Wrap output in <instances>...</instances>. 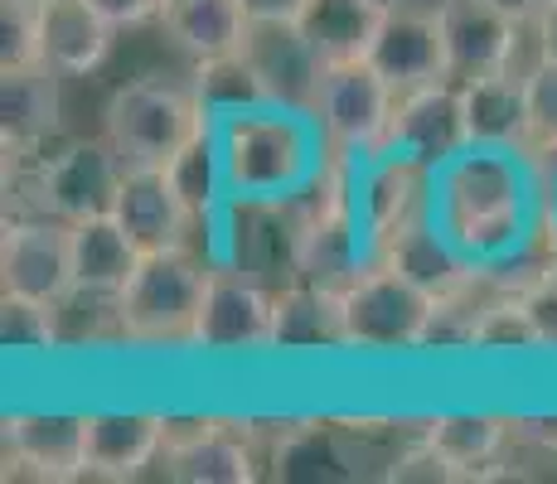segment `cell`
<instances>
[{
	"label": "cell",
	"instance_id": "6da1fadb",
	"mask_svg": "<svg viewBox=\"0 0 557 484\" xmlns=\"http://www.w3.org/2000/svg\"><path fill=\"white\" fill-rule=\"evenodd\" d=\"M432 213L475 266L509 272L539 247L543 170L523 150L470 146L436 170Z\"/></svg>",
	"mask_w": 557,
	"mask_h": 484
},
{
	"label": "cell",
	"instance_id": "7a4b0ae2",
	"mask_svg": "<svg viewBox=\"0 0 557 484\" xmlns=\"http://www.w3.org/2000/svg\"><path fill=\"white\" fill-rule=\"evenodd\" d=\"M233 199H292L330 156L306 107L262 102L213 126Z\"/></svg>",
	"mask_w": 557,
	"mask_h": 484
},
{
	"label": "cell",
	"instance_id": "3957f363",
	"mask_svg": "<svg viewBox=\"0 0 557 484\" xmlns=\"http://www.w3.org/2000/svg\"><path fill=\"white\" fill-rule=\"evenodd\" d=\"M209 276H213V257L199 252V243L141 252L132 282L116 296L126 349L195 353V330Z\"/></svg>",
	"mask_w": 557,
	"mask_h": 484
},
{
	"label": "cell",
	"instance_id": "277c9868",
	"mask_svg": "<svg viewBox=\"0 0 557 484\" xmlns=\"http://www.w3.org/2000/svg\"><path fill=\"white\" fill-rule=\"evenodd\" d=\"M122 175L126 160L107 136L59 141L39 156L5 160V213H49L63 223L112 213Z\"/></svg>",
	"mask_w": 557,
	"mask_h": 484
},
{
	"label": "cell",
	"instance_id": "5b68a950",
	"mask_svg": "<svg viewBox=\"0 0 557 484\" xmlns=\"http://www.w3.org/2000/svg\"><path fill=\"white\" fill-rule=\"evenodd\" d=\"M213 122L203 112L195 83L165 78V73H146V78L122 83L102 107V136L116 146V156L126 165L165 170Z\"/></svg>",
	"mask_w": 557,
	"mask_h": 484
},
{
	"label": "cell",
	"instance_id": "8992f818",
	"mask_svg": "<svg viewBox=\"0 0 557 484\" xmlns=\"http://www.w3.org/2000/svg\"><path fill=\"white\" fill-rule=\"evenodd\" d=\"M432 290L417 286L393 262L373 257L355 282L339 286L345 349L355 359H417L432 325Z\"/></svg>",
	"mask_w": 557,
	"mask_h": 484
},
{
	"label": "cell",
	"instance_id": "52a82bcc",
	"mask_svg": "<svg viewBox=\"0 0 557 484\" xmlns=\"http://www.w3.org/2000/svg\"><path fill=\"white\" fill-rule=\"evenodd\" d=\"M398 112V88L369 59L325 63L320 88L310 97V116L330 156L369 160L388 146V126Z\"/></svg>",
	"mask_w": 557,
	"mask_h": 484
},
{
	"label": "cell",
	"instance_id": "ba28073f",
	"mask_svg": "<svg viewBox=\"0 0 557 484\" xmlns=\"http://www.w3.org/2000/svg\"><path fill=\"white\" fill-rule=\"evenodd\" d=\"M272 306L276 286L257 282L228 262H213L195 330V353L203 359H267L272 353Z\"/></svg>",
	"mask_w": 557,
	"mask_h": 484
},
{
	"label": "cell",
	"instance_id": "9c48e42d",
	"mask_svg": "<svg viewBox=\"0 0 557 484\" xmlns=\"http://www.w3.org/2000/svg\"><path fill=\"white\" fill-rule=\"evenodd\" d=\"M0 456H5V480H39V484L88 480V470H83V412H69V407H15L0 422Z\"/></svg>",
	"mask_w": 557,
	"mask_h": 484
},
{
	"label": "cell",
	"instance_id": "30bf717a",
	"mask_svg": "<svg viewBox=\"0 0 557 484\" xmlns=\"http://www.w3.org/2000/svg\"><path fill=\"white\" fill-rule=\"evenodd\" d=\"M0 290L59 306L73 290L69 223L49 213H5L0 228Z\"/></svg>",
	"mask_w": 557,
	"mask_h": 484
},
{
	"label": "cell",
	"instance_id": "8fae6325",
	"mask_svg": "<svg viewBox=\"0 0 557 484\" xmlns=\"http://www.w3.org/2000/svg\"><path fill=\"white\" fill-rule=\"evenodd\" d=\"M436 20H442L451 83L499 69H529L533 53L523 59V49H533L529 29L513 25L505 10H495L490 0H436Z\"/></svg>",
	"mask_w": 557,
	"mask_h": 484
},
{
	"label": "cell",
	"instance_id": "7c38bea8",
	"mask_svg": "<svg viewBox=\"0 0 557 484\" xmlns=\"http://www.w3.org/2000/svg\"><path fill=\"white\" fill-rule=\"evenodd\" d=\"M165 460V412L156 407H88L83 412V470L88 480H141Z\"/></svg>",
	"mask_w": 557,
	"mask_h": 484
},
{
	"label": "cell",
	"instance_id": "4fadbf2b",
	"mask_svg": "<svg viewBox=\"0 0 557 484\" xmlns=\"http://www.w3.org/2000/svg\"><path fill=\"white\" fill-rule=\"evenodd\" d=\"M432 185H436V170L417 165L407 156H393V150L359 160L355 194H359V219L369 228L373 257L398 233H407L412 223H422L432 213Z\"/></svg>",
	"mask_w": 557,
	"mask_h": 484
},
{
	"label": "cell",
	"instance_id": "5bb4252c",
	"mask_svg": "<svg viewBox=\"0 0 557 484\" xmlns=\"http://www.w3.org/2000/svg\"><path fill=\"white\" fill-rule=\"evenodd\" d=\"M393 156H407L426 170L451 165L456 156L470 150V126L460 112V88L451 78L426 83V88L398 92V112L388 126V146Z\"/></svg>",
	"mask_w": 557,
	"mask_h": 484
},
{
	"label": "cell",
	"instance_id": "9a60e30c",
	"mask_svg": "<svg viewBox=\"0 0 557 484\" xmlns=\"http://www.w3.org/2000/svg\"><path fill=\"white\" fill-rule=\"evenodd\" d=\"M369 63L393 83L398 92L426 88V83L451 78L446 73V39H442V20L436 5L422 0H393L383 15L379 35L369 45Z\"/></svg>",
	"mask_w": 557,
	"mask_h": 484
},
{
	"label": "cell",
	"instance_id": "2e32d148",
	"mask_svg": "<svg viewBox=\"0 0 557 484\" xmlns=\"http://www.w3.org/2000/svg\"><path fill=\"white\" fill-rule=\"evenodd\" d=\"M112 213H116V223L132 233V243L141 247V252L189 247V243H199V233H209L195 219V209L180 199L170 170H160V165H126Z\"/></svg>",
	"mask_w": 557,
	"mask_h": 484
},
{
	"label": "cell",
	"instance_id": "e0dca14e",
	"mask_svg": "<svg viewBox=\"0 0 557 484\" xmlns=\"http://www.w3.org/2000/svg\"><path fill=\"white\" fill-rule=\"evenodd\" d=\"M422 436L451 460L456 484L509 475L513 417L505 412H490V407H442V412L422 417Z\"/></svg>",
	"mask_w": 557,
	"mask_h": 484
},
{
	"label": "cell",
	"instance_id": "ac0fdd59",
	"mask_svg": "<svg viewBox=\"0 0 557 484\" xmlns=\"http://www.w3.org/2000/svg\"><path fill=\"white\" fill-rule=\"evenodd\" d=\"M345 349L339 290L320 282H282L272 306V359H335Z\"/></svg>",
	"mask_w": 557,
	"mask_h": 484
},
{
	"label": "cell",
	"instance_id": "d6986e66",
	"mask_svg": "<svg viewBox=\"0 0 557 484\" xmlns=\"http://www.w3.org/2000/svg\"><path fill=\"white\" fill-rule=\"evenodd\" d=\"M243 59L252 63V73L262 78L272 102L306 107L310 112V97L320 88L325 59L315 53V45L306 39V29L296 25V20H262V25H248Z\"/></svg>",
	"mask_w": 557,
	"mask_h": 484
},
{
	"label": "cell",
	"instance_id": "ffe728a7",
	"mask_svg": "<svg viewBox=\"0 0 557 484\" xmlns=\"http://www.w3.org/2000/svg\"><path fill=\"white\" fill-rule=\"evenodd\" d=\"M122 29L88 0H39V63L59 78H92L107 59Z\"/></svg>",
	"mask_w": 557,
	"mask_h": 484
},
{
	"label": "cell",
	"instance_id": "44dd1931",
	"mask_svg": "<svg viewBox=\"0 0 557 484\" xmlns=\"http://www.w3.org/2000/svg\"><path fill=\"white\" fill-rule=\"evenodd\" d=\"M262 466L267 450L248 417H219L213 432L165 450V460H160V470L180 484H252L262 480Z\"/></svg>",
	"mask_w": 557,
	"mask_h": 484
},
{
	"label": "cell",
	"instance_id": "7402d4cb",
	"mask_svg": "<svg viewBox=\"0 0 557 484\" xmlns=\"http://www.w3.org/2000/svg\"><path fill=\"white\" fill-rule=\"evenodd\" d=\"M59 73L45 63L0 73V146L5 160L39 156L53 136H59Z\"/></svg>",
	"mask_w": 557,
	"mask_h": 484
},
{
	"label": "cell",
	"instance_id": "603a6c76",
	"mask_svg": "<svg viewBox=\"0 0 557 484\" xmlns=\"http://www.w3.org/2000/svg\"><path fill=\"white\" fill-rule=\"evenodd\" d=\"M460 112L470 126V146L490 150H523L529 141V88H523V69L480 73V78L456 83Z\"/></svg>",
	"mask_w": 557,
	"mask_h": 484
},
{
	"label": "cell",
	"instance_id": "cb8c5ba5",
	"mask_svg": "<svg viewBox=\"0 0 557 484\" xmlns=\"http://www.w3.org/2000/svg\"><path fill=\"white\" fill-rule=\"evenodd\" d=\"M69 252L73 286L102 290V296H122V286L132 282L136 262H141V247L116 223V213H92V219L69 223Z\"/></svg>",
	"mask_w": 557,
	"mask_h": 484
},
{
	"label": "cell",
	"instance_id": "d4e9b609",
	"mask_svg": "<svg viewBox=\"0 0 557 484\" xmlns=\"http://www.w3.org/2000/svg\"><path fill=\"white\" fill-rule=\"evenodd\" d=\"M248 25L252 20L243 15L238 0H165L160 5V29L189 63L238 53Z\"/></svg>",
	"mask_w": 557,
	"mask_h": 484
},
{
	"label": "cell",
	"instance_id": "484cf974",
	"mask_svg": "<svg viewBox=\"0 0 557 484\" xmlns=\"http://www.w3.org/2000/svg\"><path fill=\"white\" fill-rule=\"evenodd\" d=\"M383 262H393L398 272H407L417 286H426L432 296H446V290L470 286L485 266H475L460 247L446 238V228L436 223V213H426L422 223H412L407 233H398L388 247H383Z\"/></svg>",
	"mask_w": 557,
	"mask_h": 484
},
{
	"label": "cell",
	"instance_id": "4316f807",
	"mask_svg": "<svg viewBox=\"0 0 557 484\" xmlns=\"http://www.w3.org/2000/svg\"><path fill=\"white\" fill-rule=\"evenodd\" d=\"M388 5L393 0H306L296 25L306 29V39L325 63L369 59V45L379 35L383 15H388Z\"/></svg>",
	"mask_w": 557,
	"mask_h": 484
},
{
	"label": "cell",
	"instance_id": "83f0119b",
	"mask_svg": "<svg viewBox=\"0 0 557 484\" xmlns=\"http://www.w3.org/2000/svg\"><path fill=\"white\" fill-rule=\"evenodd\" d=\"M475 359H539L543 353V335L533 325L529 306H523L519 286L499 276V286L485 296L480 306V320H475V344H470Z\"/></svg>",
	"mask_w": 557,
	"mask_h": 484
},
{
	"label": "cell",
	"instance_id": "f1b7e54d",
	"mask_svg": "<svg viewBox=\"0 0 557 484\" xmlns=\"http://www.w3.org/2000/svg\"><path fill=\"white\" fill-rule=\"evenodd\" d=\"M165 170H170V179H175L180 199L195 209V219L203 223V228L228 209V199H233L228 194V170H223V150H219V132H213V126L209 132H199Z\"/></svg>",
	"mask_w": 557,
	"mask_h": 484
},
{
	"label": "cell",
	"instance_id": "f546056e",
	"mask_svg": "<svg viewBox=\"0 0 557 484\" xmlns=\"http://www.w3.org/2000/svg\"><path fill=\"white\" fill-rule=\"evenodd\" d=\"M189 83H195V92H199V102H203V112H209L213 126L238 116V112H252V107H262V102H272L262 88V78L252 73V63L243 59V49L223 53V59L189 63Z\"/></svg>",
	"mask_w": 557,
	"mask_h": 484
},
{
	"label": "cell",
	"instance_id": "4dcf8cb0",
	"mask_svg": "<svg viewBox=\"0 0 557 484\" xmlns=\"http://www.w3.org/2000/svg\"><path fill=\"white\" fill-rule=\"evenodd\" d=\"M59 315V353H92V349H126L122 315H116V296L102 290H78L53 306Z\"/></svg>",
	"mask_w": 557,
	"mask_h": 484
},
{
	"label": "cell",
	"instance_id": "1f68e13d",
	"mask_svg": "<svg viewBox=\"0 0 557 484\" xmlns=\"http://www.w3.org/2000/svg\"><path fill=\"white\" fill-rule=\"evenodd\" d=\"M0 344L10 359H53L59 353V315L45 300L0 290Z\"/></svg>",
	"mask_w": 557,
	"mask_h": 484
},
{
	"label": "cell",
	"instance_id": "d6a6232c",
	"mask_svg": "<svg viewBox=\"0 0 557 484\" xmlns=\"http://www.w3.org/2000/svg\"><path fill=\"white\" fill-rule=\"evenodd\" d=\"M523 88H529V141L523 156L539 170L557 165V59L533 53L523 69Z\"/></svg>",
	"mask_w": 557,
	"mask_h": 484
},
{
	"label": "cell",
	"instance_id": "836d02e7",
	"mask_svg": "<svg viewBox=\"0 0 557 484\" xmlns=\"http://www.w3.org/2000/svg\"><path fill=\"white\" fill-rule=\"evenodd\" d=\"M519 272L523 276H513V272H499V276L519 286L523 306H529L533 325H539V335H543V353L557 359V252H548L543 262H529V257H523Z\"/></svg>",
	"mask_w": 557,
	"mask_h": 484
},
{
	"label": "cell",
	"instance_id": "e575fe53",
	"mask_svg": "<svg viewBox=\"0 0 557 484\" xmlns=\"http://www.w3.org/2000/svg\"><path fill=\"white\" fill-rule=\"evenodd\" d=\"M39 63V0H0V73Z\"/></svg>",
	"mask_w": 557,
	"mask_h": 484
},
{
	"label": "cell",
	"instance_id": "d590c367",
	"mask_svg": "<svg viewBox=\"0 0 557 484\" xmlns=\"http://www.w3.org/2000/svg\"><path fill=\"white\" fill-rule=\"evenodd\" d=\"M98 15H107L116 29H146V25H160V5L165 0H88Z\"/></svg>",
	"mask_w": 557,
	"mask_h": 484
},
{
	"label": "cell",
	"instance_id": "8d00e7d4",
	"mask_svg": "<svg viewBox=\"0 0 557 484\" xmlns=\"http://www.w3.org/2000/svg\"><path fill=\"white\" fill-rule=\"evenodd\" d=\"M238 5L252 25H262V20H301L306 0H238Z\"/></svg>",
	"mask_w": 557,
	"mask_h": 484
},
{
	"label": "cell",
	"instance_id": "74e56055",
	"mask_svg": "<svg viewBox=\"0 0 557 484\" xmlns=\"http://www.w3.org/2000/svg\"><path fill=\"white\" fill-rule=\"evenodd\" d=\"M529 39H533V53H543V59H557V0L539 15V25L529 29Z\"/></svg>",
	"mask_w": 557,
	"mask_h": 484
},
{
	"label": "cell",
	"instance_id": "f35d334b",
	"mask_svg": "<svg viewBox=\"0 0 557 484\" xmlns=\"http://www.w3.org/2000/svg\"><path fill=\"white\" fill-rule=\"evenodd\" d=\"M490 5H495V10H505V15L513 20V25L533 29V25H539V15L553 5V0H490Z\"/></svg>",
	"mask_w": 557,
	"mask_h": 484
}]
</instances>
